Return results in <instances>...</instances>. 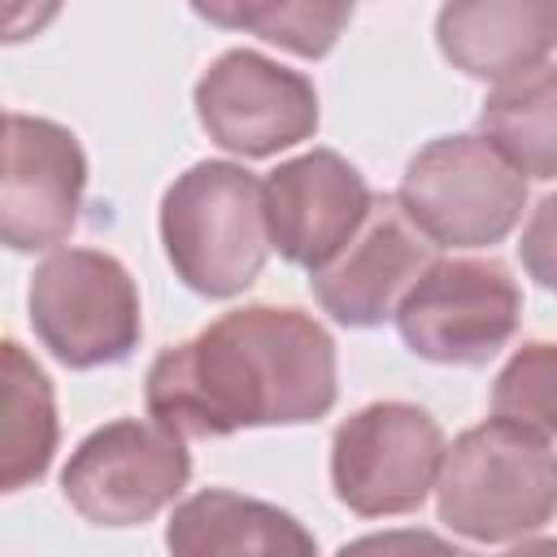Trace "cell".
<instances>
[{
  "instance_id": "obj_14",
  "label": "cell",
  "mask_w": 557,
  "mask_h": 557,
  "mask_svg": "<svg viewBox=\"0 0 557 557\" xmlns=\"http://www.w3.org/2000/svg\"><path fill=\"white\" fill-rule=\"evenodd\" d=\"M170 557H318L313 531L257 496L205 487L174 505L165 522Z\"/></svg>"
},
{
  "instance_id": "obj_1",
  "label": "cell",
  "mask_w": 557,
  "mask_h": 557,
  "mask_svg": "<svg viewBox=\"0 0 557 557\" xmlns=\"http://www.w3.org/2000/svg\"><path fill=\"white\" fill-rule=\"evenodd\" d=\"M335 396V339L296 305H239L161 348L144 379L148 418L183 444L248 426H305L326 418Z\"/></svg>"
},
{
  "instance_id": "obj_9",
  "label": "cell",
  "mask_w": 557,
  "mask_h": 557,
  "mask_svg": "<svg viewBox=\"0 0 557 557\" xmlns=\"http://www.w3.org/2000/svg\"><path fill=\"white\" fill-rule=\"evenodd\" d=\"M196 117L205 135L235 157H274L313 139L322 109L318 87L252 48H231L196 78Z\"/></svg>"
},
{
  "instance_id": "obj_16",
  "label": "cell",
  "mask_w": 557,
  "mask_h": 557,
  "mask_svg": "<svg viewBox=\"0 0 557 557\" xmlns=\"http://www.w3.org/2000/svg\"><path fill=\"white\" fill-rule=\"evenodd\" d=\"M479 135L531 183L557 174V70L553 61L496 83L479 109Z\"/></svg>"
},
{
  "instance_id": "obj_22",
  "label": "cell",
  "mask_w": 557,
  "mask_h": 557,
  "mask_svg": "<svg viewBox=\"0 0 557 557\" xmlns=\"http://www.w3.org/2000/svg\"><path fill=\"white\" fill-rule=\"evenodd\" d=\"M557 548H553V540L548 535H540V540H522L518 548H509V553H500V557H553ZM453 557H483V553H474V548H457Z\"/></svg>"
},
{
  "instance_id": "obj_20",
  "label": "cell",
  "mask_w": 557,
  "mask_h": 557,
  "mask_svg": "<svg viewBox=\"0 0 557 557\" xmlns=\"http://www.w3.org/2000/svg\"><path fill=\"white\" fill-rule=\"evenodd\" d=\"M61 9L57 4H30V0H0V44H26L35 39Z\"/></svg>"
},
{
  "instance_id": "obj_6",
  "label": "cell",
  "mask_w": 557,
  "mask_h": 557,
  "mask_svg": "<svg viewBox=\"0 0 557 557\" xmlns=\"http://www.w3.org/2000/svg\"><path fill=\"white\" fill-rule=\"evenodd\" d=\"M392 322L431 366H487L518 335L522 287L496 257H435Z\"/></svg>"
},
{
  "instance_id": "obj_17",
  "label": "cell",
  "mask_w": 557,
  "mask_h": 557,
  "mask_svg": "<svg viewBox=\"0 0 557 557\" xmlns=\"http://www.w3.org/2000/svg\"><path fill=\"white\" fill-rule=\"evenodd\" d=\"M191 13L226 30H248L309 61L326 57L339 44L344 26L352 22V4H335V0H209V4H191Z\"/></svg>"
},
{
  "instance_id": "obj_3",
  "label": "cell",
  "mask_w": 557,
  "mask_h": 557,
  "mask_svg": "<svg viewBox=\"0 0 557 557\" xmlns=\"http://www.w3.org/2000/svg\"><path fill=\"white\" fill-rule=\"evenodd\" d=\"M165 261L209 300H231L257 283L270 257L261 178L239 161H196L161 196Z\"/></svg>"
},
{
  "instance_id": "obj_7",
  "label": "cell",
  "mask_w": 557,
  "mask_h": 557,
  "mask_svg": "<svg viewBox=\"0 0 557 557\" xmlns=\"http://www.w3.org/2000/svg\"><path fill=\"white\" fill-rule=\"evenodd\" d=\"M440 422L409 400H374L348 413L331 435L335 500L361 518L422 509L444 461Z\"/></svg>"
},
{
  "instance_id": "obj_8",
  "label": "cell",
  "mask_w": 557,
  "mask_h": 557,
  "mask_svg": "<svg viewBox=\"0 0 557 557\" xmlns=\"http://www.w3.org/2000/svg\"><path fill=\"white\" fill-rule=\"evenodd\" d=\"M191 479V453L152 418L96 426L65 461L61 492L91 527H144L170 509Z\"/></svg>"
},
{
  "instance_id": "obj_15",
  "label": "cell",
  "mask_w": 557,
  "mask_h": 557,
  "mask_svg": "<svg viewBox=\"0 0 557 557\" xmlns=\"http://www.w3.org/2000/svg\"><path fill=\"white\" fill-rule=\"evenodd\" d=\"M57 444L61 418L48 370L17 339H0V496L35 487Z\"/></svg>"
},
{
  "instance_id": "obj_11",
  "label": "cell",
  "mask_w": 557,
  "mask_h": 557,
  "mask_svg": "<svg viewBox=\"0 0 557 557\" xmlns=\"http://www.w3.org/2000/svg\"><path fill=\"white\" fill-rule=\"evenodd\" d=\"M435 257L440 248L405 218L396 196H374L366 222L331 261L309 274V287L322 313H331L339 326L370 331L396 313L405 292L426 274Z\"/></svg>"
},
{
  "instance_id": "obj_5",
  "label": "cell",
  "mask_w": 557,
  "mask_h": 557,
  "mask_svg": "<svg viewBox=\"0 0 557 557\" xmlns=\"http://www.w3.org/2000/svg\"><path fill=\"white\" fill-rule=\"evenodd\" d=\"M392 196L435 248H492L527 213V178L483 135L422 144Z\"/></svg>"
},
{
  "instance_id": "obj_18",
  "label": "cell",
  "mask_w": 557,
  "mask_h": 557,
  "mask_svg": "<svg viewBox=\"0 0 557 557\" xmlns=\"http://www.w3.org/2000/svg\"><path fill=\"white\" fill-rule=\"evenodd\" d=\"M553 379H557V352L548 339L522 344L505 370L496 374L492 387V418L513 422L522 431H535L544 440H553L557 418H553Z\"/></svg>"
},
{
  "instance_id": "obj_19",
  "label": "cell",
  "mask_w": 557,
  "mask_h": 557,
  "mask_svg": "<svg viewBox=\"0 0 557 557\" xmlns=\"http://www.w3.org/2000/svg\"><path fill=\"white\" fill-rule=\"evenodd\" d=\"M457 548L448 540H440L435 531H418V527H396V531H370L348 540L335 557H453Z\"/></svg>"
},
{
  "instance_id": "obj_13",
  "label": "cell",
  "mask_w": 557,
  "mask_h": 557,
  "mask_svg": "<svg viewBox=\"0 0 557 557\" xmlns=\"http://www.w3.org/2000/svg\"><path fill=\"white\" fill-rule=\"evenodd\" d=\"M553 39L557 4L548 0H457L435 13L444 61L492 87L553 61Z\"/></svg>"
},
{
  "instance_id": "obj_21",
  "label": "cell",
  "mask_w": 557,
  "mask_h": 557,
  "mask_svg": "<svg viewBox=\"0 0 557 557\" xmlns=\"http://www.w3.org/2000/svg\"><path fill=\"white\" fill-rule=\"evenodd\" d=\"M548 218H553V196H544V200L535 205V222H531V235H527V244H522V261H527V270H531V278H535L540 287L553 283V261H548Z\"/></svg>"
},
{
  "instance_id": "obj_23",
  "label": "cell",
  "mask_w": 557,
  "mask_h": 557,
  "mask_svg": "<svg viewBox=\"0 0 557 557\" xmlns=\"http://www.w3.org/2000/svg\"><path fill=\"white\" fill-rule=\"evenodd\" d=\"M0 122H4V109H0Z\"/></svg>"
},
{
  "instance_id": "obj_4",
  "label": "cell",
  "mask_w": 557,
  "mask_h": 557,
  "mask_svg": "<svg viewBox=\"0 0 557 557\" xmlns=\"http://www.w3.org/2000/svg\"><path fill=\"white\" fill-rule=\"evenodd\" d=\"M26 318L39 344L70 370L122 366L144 339V309L131 270L100 248L48 252L26 287Z\"/></svg>"
},
{
  "instance_id": "obj_12",
  "label": "cell",
  "mask_w": 557,
  "mask_h": 557,
  "mask_svg": "<svg viewBox=\"0 0 557 557\" xmlns=\"http://www.w3.org/2000/svg\"><path fill=\"white\" fill-rule=\"evenodd\" d=\"M370 200L374 191L366 174L335 148H309L292 161H278L261 178L270 248L309 274L352 239L370 213Z\"/></svg>"
},
{
  "instance_id": "obj_10",
  "label": "cell",
  "mask_w": 557,
  "mask_h": 557,
  "mask_svg": "<svg viewBox=\"0 0 557 557\" xmlns=\"http://www.w3.org/2000/svg\"><path fill=\"white\" fill-rule=\"evenodd\" d=\"M87 152L52 117L4 113L0 122V244L13 252H57L78 226Z\"/></svg>"
},
{
  "instance_id": "obj_2",
  "label": "cell",
  "mask_w": 557,
  "mask_h": 557,
  "mask_svg": "<svg viewBox=\"0 0 557 557\" xmlns=\"http://www.w3.org/2000/svg\"><path fill=\"white\" fill-rule=\"evenodd\" d=\"M440 522L474 544H522L553 522V440L487 418L444 444L435 474Z\"/></svg>"
}]
</instances>
